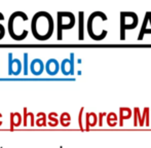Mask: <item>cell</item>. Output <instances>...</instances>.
Listing matches in <instances>:
<instances>
[{
  "instance_id": "obj_1",
  "label": "cell",
  "mask_w": 151,
  "mask_h": 148,
  "mask_svg": "<svg viewBox=\"0 0 151 148\" xmlns=\"http://www.w3.org/2000/svg\"><path fill=\"white\" fill-rule=\"evenodd\" d=\"M55 21L50 12L45 10L37 11L31 20V32L34 38L39 41H46L52 36Z\"/></svg>"
},
{
  "instance_id": "obj_2",
  "label": "cell",
  "mask_w": 151,
  "mask_h": 148,
  "mask_svg": "<svg viewBox=\"0 0 151 148\" xmlns=\"http://www.w3.org/2000/svg\"><path fill=\"white\" fill-rule=\"evenodd\" d=\"M28 21L29 17L22 10H17L9 16L7 21V31L14 41H23L28 36L29 31L24 28V23Z\"/></svg>"
},
{
  "instance_id": "obj_3",
  "label": "cell",
  "mask_w": 151,
  "mask_h": 148,
  "mask_svg": "<svg viewBox=\"0 0 151 148\" xmlns=\"http://www.w3.org/2000/svg\"><path fill=\"white\" fill-rule=\"evenodd\" d=\"M76 18L71 11H59L57 14V39H63V31L70 30L75 26Z\"/></svg>"
},
{
  "instance_id": "obj_4",
  "label": "cell",
  "mask_w": 151,
  "mask_h": 148,
  "mask_svg": "<svg viewBox=\"0 0 151 148\" xmlns=\"http://www.w3.org/2000/svg\"><path fill=\"white\" fill-rule=\"evenodd\" d=\"M139 24L138 14L134 11H121L120 12V40L125 39V32L127 30L137 28Z\"/></svg>"
},
{
  "instance_id": "obj_5",
  "label": "cell",
  "mask_w": 151,
  "mask_h": 148,
  "mask_svg": "<svg viewBox=\"0 0 151 148\" xmlns=\"http://www.w3.org/2000/svg\"><path fill=\"white\" fill-rule=\"evenodd\" d=\"M8 57V75H14L18 76L20 75L21 72L23 71V63L20 59L14 58V55L12 52H9L7 55Z\"/></svg>"
},
{
  "instance_id": "obj_6",
  "label": "cell",
  "mask_w": 151,
  "mask_h": 148,
  "mask_svg": "<svg viewBox=\"0 0 151 148\" xmlns=\"http://www.w3.org/2000/svg\"><path fill=\"white\" fill-rule=\"evenodd\" d=\"M146 34H151V11H147L145 14L143 24H142L139 35H138V40L139 41L143 40V38Z\"/></svg>"
},
{
  "instance_id": "obj_7",
  "label": "cell",
  "mask_w": 151,
  "mask_h": 148,
  "mask_svg": "<svg viewBox=\"0 0 151 148\" xmlns=\"http://www.w3.org/2000/svg\"><path fill=\"white\" fill-rule=\"evenodd\" d=\"M61 71L64 75L74 74V54L70 55V59H64L61 63Z\"/></svg>"
},
{
  "instance_id": "obj_8",
  "label": "cell",
  "mask_w": 151,
  "mask_h": 148,
  "mask_svg": "<svg viewBox=\"0 0 151 148\" xmlns=\"http://www.w3.org/2000/svg\"><path fill=\"white\" fill-rule=\"evenodd\" d=\"M45 70V65L43 61L39 58H35L30 62V72L35 76L41 75Z\"/></svg>"
},
{
  "instance_id": "obj_9",
  "label": "cell",
  "mask_w": 151,
  "mask_h": 148,
  "mask_svg": "<svg viewBox=\"0 0 151 148\" xmlns=\"http://www.w3.org/2000/svg\"><path fill=\"white\" fill-rule=\"evenodd\" d=\"M61 70V64L59 63V61L55 58H50L47 60V62L45 63V71L47 72L48 75L54 76L56 74L59 73V71Z\"/></svg>"
},
{
  "instance_id": "obj_10",
  "label": "cell",
  "mask_w": 151,
  "mask_h": 148,
  "mask_svg": "<svg viewBox=\"0 0 151 148\" xmlns=\"http://www.w3.org/2000/svg\"><path fill=\"white\" fill-rule=\"evenodd\" d=\"M99 122V117L95 112H86V120H84V124H86V131H88L91 128L96 126Z\"/></svg>"
},
{
  "instance_id": "obj_11",
  "label": "cell",
  "mask_w": 151,
  "mask_h": 148,
  "mask_svg": "<svg viewBox=\"0 0 151 148\" xmlns=\"http://www.w3.org/2000/svg\"><path fill=\"white\" fill-rule=\"evenodd\" d=\"M35 115L32 112H29L27 107L23 108V126H28V124H30L31 126H35Z\"/></svg>"
},
{
  "instance_id": "obj_12",
  "label": "cell",
  "mask_w": 151,
  "mask_h": 148,
  "mask_svg": "<svg viewBox=\"0 0 151 148\" xmlns=\"http://www.w3.org/2000/svg\"><path fill=\"white\" fill-rule=\"evenodd\" d=\"M9 121H10V126L9 129L12 131L14 130V128H18L22 124L23 122V116L21 115L20 112H10L9 114Z\"/></svg>"
},
{
  "instance_id": "obj_13",
  "label": "cell",
  "mask_w": 151,
  "mask_h": 148,
  "mask_svg": "<svg viewBox=\"0 0 151 148\" xmlns=\"http://www.w3.org/2000/svg\"><path fill=\"white\" fill-rule=\"evenodd\" d=\"M133 115V110L129 107H120L119 108V115H118V122H119V126H123L124 120H127L132 117Z\"/></svg>"
},
{
  "instance_id": "obj_14",
  "label": "cell",
  "mask_w": 151,
  "mask_h": 148,
  "mask_svg": "<svg viewBox=\"0 0 151 148\" xmlns=\"http://www.w3.org/2000/svg\"><path fill=\"white\" fill-rule=\"evenodd\" d=\"M78 39H84V12H78Z\"/></svg>"
},
{
  "instance_id": "obj_15",
  "label": "cell",
  "mask_w": 151,
  "mask_h": 148,
  "mask_svg": "<svg viewBox=\"0 0 151 148\" xmlns=\"http://www.w3.org/2000/svg\"><path fill=\"white\" fill-rule=\"evenodd\" d=\"M37 118L35 120V126H37L38 128H43V126H47V115L44 112H38L37 113Z\"/></svg>"
},
{
  "instance_id": "obj_16",
  "label": "cell",
  "mask_w": 151,
  "mask_h": 148,
  "mask_svg": "<svg viewBox=\"0 0 151 148\" xmlns=\"http://www.w3.org/2000/svg\"><path fill=\"white\" fill-rule=\"evenodd\" d=\"M144 126L142 124V113L139 107L134 108V126Z\"/></svg>"
},
{
  "instance_id": "obj_17",
  "label": "cell",
  "mask_w": 151,
  "mask_h": 148,
  "mask_svg": "<svg viewBox=\"0 0 151 148\" xmlns=\"http://www.w3.org/2000/svg\"><path fill=\"white\" fill-rule=\"evenodd\" d=\"M48 118V126L55 128L58 126V124H60V118H58V113L57 112H50L47 115Z\"/></svg>"
},
{
  "instance_id": "obj_18",
  "label": "cell",
  "mask_w": 151,
  "mask_h": 148,
  "mask_svg": "<svg viewBox=\"0 0 151 148\" xmlns=\"http://www.w3.org/2000/svg\"><path fill=\"white\" fill-rule=\"evenodd\" d=\"M30 72V63H29V54L24 52L23 55V75H28Z\"/></svg>"
},
{
  "instance_id": "obj_19",
  "label": "cell",
  "mask_w": 151,
  "mask_h": 148,
  "mask_svg": "<svg viewBox=\"0 0 151 148\" xmlns=\"http://www.w3.org/2000/svg\"><path fill=\"white\" fill-rule=\"evenodd\" d=\"M150 111L151 109L149 107H145L143 109V112H142V124H143V126H150Z\"/></svg>"
},
{
  "instance_id": "obj_20",
  "label": "cell",
  "mask_w": 151,
  "mask_h": 148,
  "mask_svg": "<svg viewBox=\"0 0 151 148\" xmlns=\"http://www.w3.org/2000/svg\"><path fill=\"white\" fill-rule=\"evenodd\" d=\"M118 122V115L115 112H110L107 114V124L109 126H116Z\"/></svg>"
},
{
  "instance_id": "obj_21",
  "label": "cell",
  "mask_w": 151,
  "mask_h": 148,
  "mask_svg": "<svg viewBox=\"0 0 151 148\" xmlns=\"http://www.w3.org/2000/svg\"><path fill=\"white\" fill-rule=\"evenodd\" d=\"M71 122V115L68 112H63L60 115V124L64 128H67L70 126Z\"/></svg>"
},
{
  "instance_id": "obj_22",
  "label": "cell",
  "mask_w": 151,
  "mask_h": 148,
  "mask_svg": "<svg viewBox=\"0 0 151 148\" xmlns=\"http://www.w3.org/2000/svg\"><path fill=\"white\" fill-rule=\"evenodd\" d=\"M83 112H84V107H81L79 110V114H78V126H79L80 131H86V126H84V122H83Z\"/></svg>"
},
{
  "instance_id": "obj_23",
  "label": "cell",
  "mask_w": 151,
  "mask_h": 148,
  "mask_svg": "<svg viewBox=\"0 0 151 148\" xmlns=\"http://www.w3.org/2000/svg\"><path fill=\"white\" fill-rule=\"evenodd\" d=\"M105 115H106L105 112L99 113V122H98V126H103V117Z\"/></svg>"
},
{
  "instance_id": "obj_24",
  "label": "cell",
  "mask_w": 151,
  "mask_h": 148,
  "mask_svg": "<svg viewBox=\"0 0 151 148\" xmlns=\"http://www.w3.org/2000/svg\"><path fill=\"white\" fill-rule=\"evenodd\" d=\"M4 35H5V27L4 25L0 24V40L4 37Z\"/></svg>"
},
{
  "instance_id": "obj_25",
  "label": "cell",
  "mask_w": 151,
  "mask_h": 148,
  "mask_svg": "<svg viewBox=\"0 0 151 148\" xmlns=\"http://www.w3.org/2000/svg\"><path fill=\"white\" fill-rule=\"evenodd\" d=\"M2 124H3V122H2V114L0 113V126H2Z\"/></svg>"
},
{
  "instance_id": "obj_26",
  "label": "cell",
  "mask_w": 151,
  "mask_h": 148,
  "mask_svg": "<svg viewBox=\"0 0 151 148\" xmlns=\"http://www.w3.org/2000/svg\"><path fill=\"white\" fill-rule=\"evenodd\" d=\"M0 148H3V147H0Z\"/></svg>"
}]
</instances>
